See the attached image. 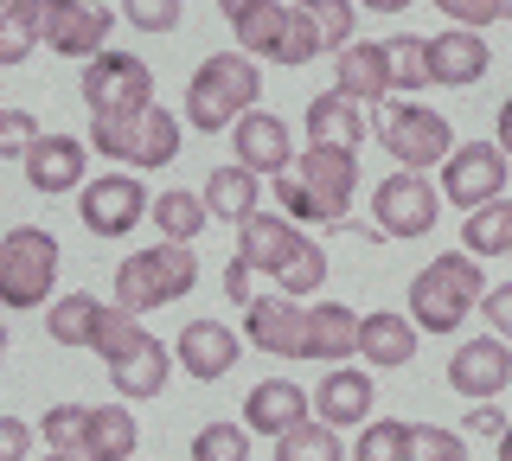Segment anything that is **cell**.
I'll use <instances>...</instances> for the list:
<instances>
[{
	"label": "cell",
	"mask_w": 512,
	"mask_h": 461,
	"mask_svg": "<svg viewBox=\"0 0 512 461\" xmlns=\"http://www.w3.org/2000/svg\"><path fill=\"white\" fill-rule=\"evenodd\" d=\"M276 199L295 225H340L359 193V148H333V141H308L288 173H276Z\"/></svg>",
	"instance_id": "1"
},
{
	"label": "cell",
	"mask_w": 512,
	"mask_h": 461,
	"mask_svg": "<svg viewBox=\"0 0 512 461\" xmlns=\"http://www.w3.org/2000/svg\"><path fill=\"white\" fill-rule=\"evenodd\" d=\"M256 90H263V71H256L250 52H212L186 77V122L199 135L237 129V116L256 109Z\"/></svg>",
	"instance_id": "2"
},
{
	"label": "cell",
	"mask_w": 512,
	"mask_h": 461,
	"mask_svg": "<svg viewBox=\"0 0 512 461\" xmlns=\"http://www.w3.org/2000/svg\"><path fill=\"white\" fill-rule=\"evenodd\" d=\"M480 301H487V276H480L474 250H448L410 282V314L423 333H455Z\"/></svg>",
	"instance_id": "3"
},
{
	"label": "cell",
	"mask_w": 512,
	"mask_h": 461,
	"mask_svg": "<svg viewBox=\"0 0 512 461\" xmlns=\"http://www.w3.org/2000/svg\"><path fill=\"white\" fill-rule=\"evenodd\" d=\"M192 282H199V257H192V244L160 237L154 250L122 257V269H116V308H128V314L173 308L180 295H192Z\"/></svg>",
	"instance_id": "4"
},
{
	"label": "cell",
	"mask_w": 512,
	"mask_h": 461,
	"mask_svg": "<svg viewBox=\"0 0 512 461\" xmlns=\"http://www.w3.org/2000/svg\"><path fill=\"white\" fill-rule=\"evenodd\" d=\"M90 148L116 167H173L180 161V122L160 103L128 109V116H90Z\"/></svg>",
	"instance_id": "5"
},
{
	"label": "cell",
	"mask_w": 512,
	"mask_h": 461,
	"mask_svg": "<svg viewBox=\"0 0 512 461\" xmlns=\"http://www.w3.org/2000/svg\"><path fill=\"white\" fill-rule=\"evenodd\" d=\"M378 141H384V154H391L397 167H416V173L442 167L448 154H455V129H448V116L429 109V103H410V97L378 103Z\"/></svg>",
	"instance_id": "6"
},
{
	"label": "cell",
	"mask_w": 512,
	"mask_h": 461,
	"mask_svg": "<svg viewBox=\"0 0 512 461\" xmlns=\"http://www.w3.org/2000/svg\"><path fill=\"white\" fill-rule=\"evenodd\" d=\"M58 282V237L39 225H13L0 237V301L7 308H39Z\"/></svg>",
	"instance_id": "7"
},
{
	"label": "cell",
	"mask_w": 512,
	"mask_h": 461,
	"mask_svg": "<svg viewBox=\"0 0 512 461\" xmlns=\"http://www.w3.org/2000/svg\"><path fill=\"white\" fill-rule=\"evenodd\" d=\"M77 90H84L90 116H128V109L154 103V71L135 52H96L77 77Z\"/></svg>",
	"instance_id": "8"
},
{
	"label": "cell",
	"mask_w": 512,
	"mask_h": 461,
	"mask_svg": "<svg viewBox=\"0 0 512 461\" xmlns=\"http://www.w3.org/2000/svg\"><path fill=\"white\" fill-rule=\"evenodd\" d=\"M506 161L512 154L500 141H461L442 161V199L461 205V212H480V205L506 199Z\"/></svg>",
	"instance_id": "9"
},
{
	"label": "cell",
	"mask_w": 512,
	"mask_h": 461,
	"mask_svg": "<svg viewBox=\"0 0 512 461\" xmlns=\"http://www.w3.org/2000/svg\"><path fill=\"white\" fill-rule=\"evenodd\" d=\"M372 218H378L384 237H429V231H436V218H442V193L416 167H397L391 180H378Z\"/></svg>",
	"instance_id": "10"
},
{
	"label": "cell",
	"mask_w": 512,
	"mask_h": 461,
	"mask_svg": "<svg viewBox=\"0 0 512 461\" xmlns=\"http://www.w3.org/2000/svg\"><path fill=\"white\" fill-rule=\"evenodd\" d=\"M141 212H148V186L128 167L103 173V180H84V193H77V218H84V231H96V237H128L141 225Z\"/></svg>",
	"instance_id": "11"
},
{
	"label": "cell",
	"mask_w": 512,
	"mask_h": 461,
	"mask_svg": "<svg viewBox=\"0 0 512 461\" xmlns=\"http://www.w3.org/2000/svg\"><path fill=\"white\" fill-rule=\"evenodd\" d=\"M109 7H96V0H45V45H52L58 58H90L109 52Z\"/></svg>",
	"instance_id": "12"
},
{
	"label": "cell",
	"mask_w": 512,
	"mask_h": 461,
	"mask_svg": "<svg viewBox=\"0 0 512 461\" xmlns=\"http://www.w3.org/2000/svg\"><path fill=\"white\" fill-rule=\"evenodd\" d=\"M512 385V346L506 333H480V340H468L455 359H448V391L455 397H500Z\"/></svg>",
	"instance_id": "13"
},
{
	"label": "cell",
	"mask_w": 512,
	"mask_h": 461,
	"mask_svg": "<svg viewBox=\"0 0 512 461\" xmlns=\"http://www.w3.org/2000/svg\"><path fill=\"white\" fill-rule=\"evenodd\" d=\"M244 333L276 359H308V314L295 295H256L244 308Z\"/></svg>",
	"instance_id": "14"
},
{
	"label": "cell",
	"mask_w": 512,
	"mask_h": 461,
	"mask_svg": "<svg viewBox=\"0 0 512 461\" xmlns=\"http://www.w3.org/2000/svg\"><path fill=\"white\" fill-rule=\"evenodd\" d=\"M314 237L295 231V218L288 212H250L244 225H237V257H250L256 269H269V276H282L288 263L308 250Z\"/></svg>",
	"instance_id": "15"
},
{
	"label": "cell",
	"mask_w": 512,
	"mask_h": 461,
	"mask_svg": "<svg viewBox=\"0 0 512 461\" xmlns=\"http://www.w3.org/2000/svg\"><path fill=\"white\" fill-rule=\"evenodd\" d=\"M237 161H244L250 173H263V180H276V173L295 167V141H288V122L282 116H269V109H244L237 116Z\"/></svg>",
	"instance_id": "16"
},
{
	"label": "cell",
	"mask_w": 512,
	"mask_h": 461,
	"mask_svg": "<svg viewBox=\"0 0 512 461\" xmlns=\"http://www.w3.org/2000/svg\"><path fill=\"white\" fill-rule=\"evenodd\" d=\"M372 397H378V385L365 372L333 365V372L314 385V417H327L333 429H359V423H372Z\"/></svg>",
	"instance_id": "17"
},
{
	"label": "cell",
	"mask_w": 512,
	"mask_h": 461,
	"mask_svg": "<svg viewBox=\"0 0 512 461\" xmlns=\"http://www.w3.org/2000/svg\"><path fill=\"white\" fill-rule=\"evenodd\" d=\"M173 353H180V365L199 378V385H212V378H224L237 365L244 340H237L224 321H192V327H180V346H173Z\"/></svg>",
	"instance_id": "18"
},
{
	"label": "cell",
	"mask_w": 512,
	"mask_h": 461,
	"mask_svg": "<svg viewBox=\"0 0 512 461\" xmlns=\"http://www.w3.org/2000/svg\"><path fill=\"white\" fill-rule=\"evenodd\" d=\"M340 65H333V90H346V97H359V103H384L391 97V45H372V39H359V45H346V52H333Z\"/></svg>",
	"instance_id": "19"
},
{
	"label": "cell",
	"mask_w": 512,
	"mask_h": 461,
	"mask_svg": "<svg viewBox=\"0 0 512 461\" xmlns=\"http://www.w3.org/2000/svg\"><path fill=\"white\" fill-rule=\"evenodd\" d=\"M20 167H26L32 193H71V186L84 180V141L77 135H39Z\"/></svg>",
	"instance_id": "20"
},
{
	"label": "cell",
	"mask_w": 512,
	"mask_h": 461,
	"mask_svg": "<svg viewBox=\"0 0 512 461\" xmlns=\"http://www.w3.org/2000/svg\"><path fill=\"white\" fill-rule=\"evenodd\" d=\"M429 65H436V84L468 90V84L487 77L493 52H487V39H480L474 26H455V33H436V39H429Z\"/></svg>",
	"instance_id": "21"
},
{
	"label": "cell",
	"mask_w": 512,
	"mask_h": 461,
	"mask_svg": "<svg viewBox=\"0 0 512 461\" xmlns=\"http://www.w3.org/2000/svg\"><path fill=\"white\" fill-rule=\"evenodd\" d=\"M365 109H372V103L346 97V90H327V97H314V103H308V141H333V148H365V135L378 129Z\"/></svg>",
	"instance_id": "22"
},
{
	"label": "cell",
	"mask_w": 512,
	"mask_h": 461,
	"mask_svg": "<svg viewBox=\"0 0 512 461\" xmlns=\"http://www.w3.org/2000/svg\"><path fill=\"white\" fill-rule=\"evenodd\" d=\"M416 314H365L359 321V359L378 365V372H397V365L416 359Z\"/></svg>",
	"instance_id": "23"
},
{
	"label": "cell",
	"mask_w": 512,
	"mask_h": 461,
	"mask_svg": "<svg viewBox=\"0 0 512 461\" xmlns=\"http://www.w3.org/2000/svg\"><path fill=\"white\" fill-rule=\"evenodd\" d=\"M308 417V391L288 385V378H256L250 397H244V423L256 436H282V429H295Z\"/></svg>",
	"instance_id": "24"
},
{
	"label": "cell",
	"mask_w": 512,
	"mask_h": 461,
	"mask_svg": "<svg viewBox=\"0 0 512 461\" xmlns=\"http://www.w3.org/2000/svg\"><path fill=\"white\" fill-rule=\"evenodd\" d=\"M173 359H180V353H167L154 333H141V340L128 346L122 359H109V378H116V391H122V397H160V391H167Z\"/></svg>",
	"instance_id": "25"
},
{
	"label": "cell",
	"mask_w": 512,
	"mask_h": 461,
	"mask_svg": "<svg viewBox=\"0 0 512 461\" xmlns=\"http://www.w3.org/2000/svg\"><path fill=\"white\" fill-rule=\"evenodd\" d=\"M352 353H359V314L340 308V301H314L308 308V359L346 365Z\"/></svg>",
	"instance_id": "26"
},
{
	"label": "cell",
	"mask_w": 512,
	"mask_h": 461,
	"mask_svg": "<svg viewBox=\"0 0 512 461\" xmlns=\"http://www.w3.org/2000/svg\"><path fill=\"white\" fill-rule=\"evenodd\" d=\"M141 429L128 417V404H90V429H84V455L90 461H135Z\"/></svg>",
	"instance_id": "27"
},
{
	"label": "cell",
	"mask_w": 512,
	"mask_h": 461,
	"mask_svg": "<svg viewBox=\"0 0 512 461\" xmlns=\"http://www.w3.org/2000/svg\"><path fill=\"white\" fill-rule=\"evenodd\" d=\"M256 186H263V173H250L244 161L212 167L205 173V205H212V218H224V225H244L256 212Z\"/></svg>",
	"instance_id": "28"
},
{
	"label": "cell",
	"mask_w": 512,
	"mask_h": 461,
	"mask_svg": "<svg viewBox=\"0 0 512 461\" xmlns=\"http://www.w3.org/2000/svg\"><path fill=\"white\" fill-rule=\"evenodd\" d=\"M288 26H295V7H282V0H263V7H256L250 20H237L231 33H237V45H244L250 58H269V65H282Z\"/></svg>",
	"instance_id": "29"
},
{
	"label": "cell",
	"mask_w": 512,
	"mask_h": 461,
	"mask_svg": "<svg viewBox=\"0 0 512 461\" xmlns=\"http://www.w3.org/2000/svg\"><path fill=\"white\" fill-rule=\"evenodd\" d=\"M276 461H346V442L327 417H301L276 436Z\"/></svg>",
	"instance_id": "30"
},
{
	"label": "cell",
	"mask_w": 512,
	"mask_h": 461,
	"mask_svg": "<svg viewBox=\"0 0 512 461\" xmlns=\"http://www.w3.org/2000/svg\"><path fill=\"white\" fill-rule=\"evenodd\" d=\"M461 250H474V257H512V199H493L480 212H468Z\"/></svg>",
	"instance_id": "31"
},
{
	"label": "cell",
	"mask_w": 512,
	"mask_h": 461,
	"mask_svg": "<svg viewBox=\"0 0 512 461\" xmlns=\"http://www.w3.org/2000/svg\"><path fill=\"white\" fill-rule=\"evenodd\" d=\"M39 39H45V0H7V13H0V65H20Z\"/></svg>",
	"instance_id": "32"
},
{
	"label": "cell",
	"mask_w": 512,
	"mask_h": 461,
	"mask_svg": "<svg viewBox=\"0 0 512 461\" xmlns=\"http://www.w3.org/2000/svg\"><path fill=\"white\" fill-rule=\"evenodd\" d=\"M205 218H212V205H205V193H186V186H167V193L154 199V231L180 237V244H192V237L205 231Z\"/></svg>",
	"instance_id": "33"
},
{
	"label": "cell",
	"mask_w": 512,
	"mask_h": 461,
	"mask_svg": "<svg viewBox=\"0 0 512 461\" xmlns=\"http://www.w3.org/2000/svg\"><path fill=\"white\" fill-rule=\"evenodd\" d=\"M352 461H416V429L410 423H359V449H352Z\"/></svg>",
	"instance_id": "34"
},
{
	"label": "cell",
	"mask_w": 512,
	"mask_h": 461,
	"mask_svg": "<svg viewBox=\"0 0 512 461\" xmlns=\"http://www.w3.org/2000/svg\"><path fill=\"white\" fill-rule=\"evenodd\" d=\"M96 321H103V301L96 295H64V301H52V340L58 346H90L96 340Z\"/></svg>",
	"instance_id": "35"
},
{
	"label": "cell",
	"mask_w": 512,
	"mask_h": 461,
	"mask_svg": "<svg viewBox=\"0 0 512 461\" xmlns=\"http://www.w3.org/2000/svg\"><path fill=\"white\" fill-rule=\"evenodd\" d=\"M301 13L314 20V33L327 52H346L352 45V26H359V13H352V0H295Z\"/></svg>",
	"instance_id": "36"
},
{
	"label": "cell",
	"mask_w": 512,
	"mask_h": 461,
	"mask_svg": "<svg viewBox=\"0 0 512 461\" xmlns=\"http://www.w3.org/2000/svg\"><path fill=\"white\" fill-rule=\"evenodd\" d=\"M391 84L397 90H429L436 84V65H429V39H391Z\"/></svg>",
	"instance_id": "37"
},
{
	"label": "cell",
	"mask_w": 512,
	"mask_h": 461,
	"mask_svg": "<svg viewBox=\"0 0 512 461\" xmlns=\"http://www.w3.org/2000/svg\"><path fill=\"white\" fill-rule=\"evenodd\" d=\"M192 461H250V429L244 423H205L192 436Z\"/></svg>",
	"instance_id": "38"
},
{
	"label": "cell",
	"mask_w": 512,
	"mask_h": 461,
	"mask_svg": "<svg viewBox=\"0 0 512 461\" xmlns=\"http://www.w3.org/2000/svg\"><path fill=\"white\" fill-rule=\"evenodd\" d=\"M84 429H90V404H52L45 423H39V436H45V449L84 455Z\"/></svg>",
	"instance_id": "39"
},
{
	"label": "cell",
	"mask_w": 512,
	"mask_h": 461,
	"mask_svg": "<svg viewBox=\"0 0 512 461\" xmlns=\"http://www.w3.org/2000/svg\"><path fill=\"white\" fill-rule=\"evenodd\" d=\"M180 13H186V0H122V20L135 33H173Z\"/></svg>",
	"instance_id": "40"
},
{
	"label": "cell",
	"mask_w": 512,
	"mask_h": 461,
	"mask_svg": "<svg viewBox=\"0 0 512 461\" xmlns=\"http://www.w3.org/2000/svg\"><path fill=\"white\" fill-rule=\"evenodd\" d=\"M276 282H282V295H295V301H301V295H314L320 282H327V250L308 244V250H301V257H295V263H288L282 276H276Z\"/></svg>",
	"instance_id": "41"
},
{
	"label": "cell",
	"mask_w": 512,
	"mask_h": 461,
	"mask_svg": "<svg viewBox=\"0 0 512 461\" xmlns=\"http://www.w3.org/2000/svg\"><path fill=\"white\" fill-rule=\"evenodd\" d=\"M32 141H39V122H32L26 109H0V154H7V161H26Z\"/></svg>",
	"instance_id": "42"
},
{
	"label": "cell",
	"mask_w": 512,
	"mask_h": 461,
	"mask_svg": "<svg viewBox=\"0 0 512 461\" xmlns=\"http://www.w3.org/2000/svg\"><path fill=\"white\" fill-rule=\"evenodd\" d=\"M436 7L455 26H474V33H480V26H493V20H506V0H436Z\"/></svg>",
	"instance_id": "43"
},
{
	"label": "cell",
	"mask_w": 512,
	"mask_h": 461,
	"mask_svg": "<svg viewBox=\"0 0 512 461\" xmlns=\"http://www.w3.org/2000/svg\"><path fill=\"white\" fill-rule=\"evenodd\" d=\"M250 276H256V263H250V257H231V263H224V295H231L237 308H250V301H256Z\"/></svg>",
	"instance_id": "44"
},
{
	"label": "cell",
	"mask_w": 512,
	"mask_h": 461,
	"mask_svg": "<svg viewBox=\"0 0 512 461\" xmlns=\"http://www.w3.org/2000/svg\"><path fill=\"white\" fill-rule=\"evenodd\" d=\"M32 455V429L20 417H0V461H26Z\"/></svg>",
	"instance_id": "45"
},
{
	"label": "cell",
	"mask_w": 512,
	"mask_h": 461,
	"mask_svg": "<svg viewBox=\"0 0 512 461\" xmlns=\"http://www.w3.org/2000/svg\"><path fill=\"white\" fill-rule=\"evenodd\" d=\"M480 308H487V327H493V333H512V282L487 289V301H480Z\"/></svg>",
	"instance_id": "46"
},
{
	"label": "cell",
	"mask_w": 512,
	"mask_h": 461,
	"mask_svg": "<svg viewBox=\"0 0 512 461\" xmlns=\"http://www.w3.org/2000/svg\"><path fill=\"white\" fill-rule=\"evenodd\" d=\"M461 436H506V417L493 404H480L474 417H468V429H461Z\"/></svg>",
	"instance_id": "47"
},
{
	"label": "cell",
	"mask_w": 512,
	"mask_h": 461,
	"mask_svg": "<svg viewBox=\"0 0 512 461\" xmlns=\"http://www.w3.org/2000/svg\"><path fill=\"white\" fill-rule=\"evenodd\" d=\"M256 7H263V0H218V13H224V20H231V26H237V20H250Z\"/></svg>",
	"instance_id": "48"
},
{
	"label": "cell",
	"mask_w": 512,
	"mask_h": 461,
	"mask_svg": "<svg viewBox=\"0 0 512 461\" xmlns=\"http://www.w3.org/2000/svg\"><path fill=\"white\" fill-rule=\"evenodd\" d=\"M500 148H506V154H512V97H506V103H500Z\"/></svg>",
	"instance_id": "49"
},
{
	"label": "cell",
	"mask_w": 512,
	"mask_h": 461,
	"mask_svg": "<svg viewBox=\"0 0 512 461\" xmlns=\"http://www.w3.org/2000/svg\"><path fill=\"white\" fill-rule=\"evenodd\" d=\"M359 7H372V13H404L410 0H359Z\"/></svg>",
	"instance_id": "50"
},
{
	"label": "cell",
	"mask_w": 512,
	"mask_h": 461,
	"mask_svg": "<svg viewBox=\"0 0 512 461\" xmlns=\"http://www.w3.org/2000/svg\"><path fill=\"white\" fill-rule=\"evenodd\" d=\"M416 461H468V449H429V455H416Z\"/></svg>",
	"instance_id": "51"
},
{
	"label": "cell",
	"mask_w": 512,
	"mask_h": 461,
	"mask_svg": "<svg viewBox=\"0 0 512 461\" xmlns=\"http://www.w3.org/2000/svg\"><path fill=\"white\" fill-rule=\"evenodd\" d=\"M45 461H90V455H71V449H52V455H45Z\"/></svg>",
	"instance_id": "52"
},
{
	"label": "cell",
	"mask_w": 512,
	"mask_h": 461,
	"mask_svg": "<svg viewBox=\"0 0 512 461\" xmlns=\"http://www.w3.org/2000/svg\"><path fill=\"white\" fill-rule=\"evenodd\" d=\"M500 461H512V423H506V436H500Z\"/></svg>",
	"instance_id": "53"
},
{
	"label": "cell",
	"mask_w": 512,
	"mask_h": 461,
	"mask_svg": "<svg viewBox=\"0 0 512 461\" xmlns=\"http://www.w3.org/2000/svg\"><path fill=\"white\" fill-rule=\"evenodd\" d=\"M506 20H512V0H506Z\"/></svg>",
	"instance_id": "54"
}]
</instances>
